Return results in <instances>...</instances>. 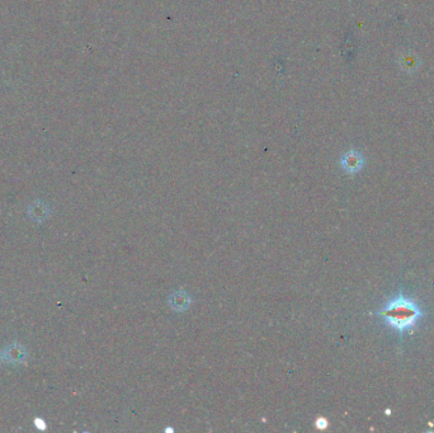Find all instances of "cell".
<instances>
[{"label": "cell", "mask_w": 434, "mask_h": 433, "mask_svg": "<svg viewBox=\"0 0 434 433\" xmlns=\"http://www.w3.org/2000/svg\"><path fill=\"white\" fill-rule=\"evenodd\" d=\"M5 354L6 360L10 363H21L24 360V357H26V351H24V348L21 345L13 343L8 347Z\"/></svg>", "instance_id": "277c9868"}, {"label": "cell", "mask_w": 434, "mask_h": 433, "mask_svg": "<svg viewBox=\"0 0 434 433\" xmlns=\"http://www.w3.org/2000/svg\"><path fill=\"white\" fill-rule=\"evenodd\" d=\"M169 303H171V306L173 307L174 310L182 311V310H185L189 307V305H191V299H189L188 294H185V292L176 291L172 295L171 298H169Z\"/></svg>", "instance_id": "3957f363"}, {"label": "cell", "mask_w": 434, "mask_h": 433, "mask_svg": "<svg viewBox=\"0 0 434 433\" xmlns=\"http://www.w3.org/2000/svg\"><path fill=\"white\" fill-rule=\"evenodd\" d=\"M1 361H3V353L0 352V365H1Z\"/></svg>", "instance_id": "8992f818"}, {"label": "cell", "mask_w": 434, "mask_h": 433, "mask_svg": "<svg viewBox=\"0 0 434 433\" xmlns=\"http://www.w3.org/2000/svg\"><path fill=\"white\" fill-rule=\"evenodd\" d=\"M363 163L364 159L362 154L355 150L347 151L341 158L342 168H343L344 172H347L349 174L358 173V172L363 168Z\"/></svg>", "instance_id": "7a4b0ae2"}, {"label": "cell", "mask_w": 434, "mask_h": 433, "mask_svg": "<svg viewBox=\"0 0 434 433\" xmlns=\"http://www.w3.org/2000/svg\"><path fill=\"white\" fill-rule=\"evenodd\" d=\"M48 213H50L48 207L41 201H37V202L31 205L30 207V214L32 218H35V221H42L43 218L47 217Z\"/></svg>", "instance_id": "5b68a950"}, {"label": "cell", "mask_w": 434, "mask_h": 433, "mask_svg": "<svg viewBox=\"0 0 434 433\" xmlns=\"http://www.w3.org/2000/svg\"><path fill=\"white\" fill-rule=\"evenodd\" d=\"M376 315L400 336H404L417 328L424 316V312L413 298L400 292L397 296L389 299L384 306L376 312Z\"/></svg>", "instance_id": "6da1fadb"}]
</instances>
